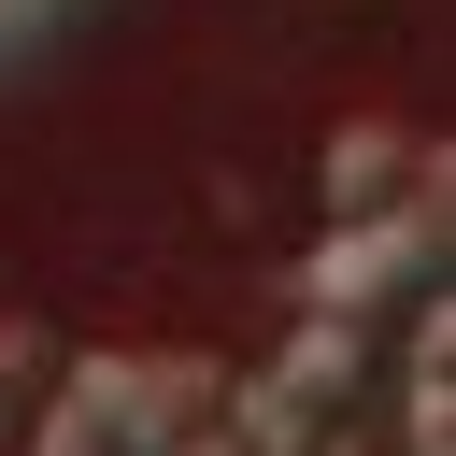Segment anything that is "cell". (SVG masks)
Listing matches in <instances>:
<instances>
[{"label":"cell","mask_w":456,"mask_h":456,"mask_svg":"<svg viewBox=\"0 0 456 456\" xmlns=\"http://www.w3.org/2000/svg\"><path fill=\"white\" fill-rule=\"evenodd\" d=\"M57 14H71V0H0V57H14V43H43Z\"/></svg>","instance_id":"1"}]
</instances>
